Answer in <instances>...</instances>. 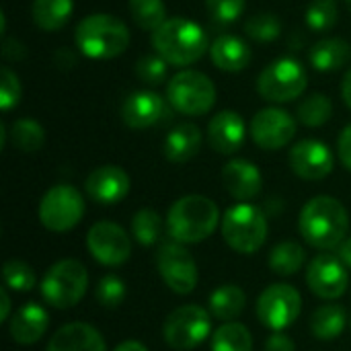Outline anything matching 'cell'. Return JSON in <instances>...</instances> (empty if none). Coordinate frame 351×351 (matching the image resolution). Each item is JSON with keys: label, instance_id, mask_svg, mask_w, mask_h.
<instances>
[{"label": "cell", "instance_id": "1", "mask_svg": "<svg viewBox=\"0 0 351 351\" xmlns=\"http://www.w3.org/2000/svg\"><path fill=\"white\" fill-rule=\"evenodd\" d=\"M298 228L311 247L319 251H331L346 241L350 214L337 197L317 195L304 204L298 218Z\"/></svg>", "mask_w": 351, "mask_h": 351}, {"label": "cell", "instance_id": "2", "mask_svg": "<svg viewBox=\"0 0 351 351\" xmlns=\"http://www.w3.org/2000/svg\"><path fill=\"white\" fill-rule=\"evenodd\" d=\"M152 47L171 66L183 68L204 58L210 51V41L202 25L185 16H173L152 33Z\"/></svg>", "mask_w": 351, "mask_h": 351}, {"label": "cell", "instance_id": "3", "mask_svg": "<svg viewBox=\"0 0 351 351\" xmlns=\"http://www.w3.org/2000/svg\"><path fill=\"white\" fill-rule=\"evenodd\" d=\"M220 210L206 195L179 197L167 214V232L175 243L197 245L214 234L220 222Z\"/></svg>", "mask_w": 351, "mask_h": 351}, {"label": "cell", "instance_id": "4", "mask_svg": "<svg viewBox=\"0 0 351 351\" xmlns=\"http://www.w3.org/2000/svg\"><path fill=\"white\" fill-rule=\"evenodd\" d=\"M76 47L90 60H111L121 56L132 41L128 25L107 12L84 16L74 33Z\"/></svg>", "mask_w": 351, "mask_h": 351}, {"label": "cell", "instance_id": "5", "mask_svg": "<svg viewBox=\"0 0 351 351\" xmlns=\"http://www.w3.org/2000/svg\"><path fill=\"white\" fill-rule=\"evenodd\" d=\"M222 239L224 243L241 253L255 255L267 241V218L265 214L247 202H239L230 206L222 216Z\"/></svg>", "mask_w": 351, "mask_h": 351}, {"label": "cell", "instance_id": "6", "mask_svg": "<svg viewBox=\"0 0 351 351\" xmlns=\"http://www.w3.org/2000/svg\"><path fill=\"white\" fill-rule=\"evenodd\" d=\"M39 288L43 300L51 308H74L86 294L88 271L76 259H62L45 271Z\"/></svg>", "mask_w": 351, "mask_h": 351}, {"label": "cell", "instance_id": "7", "mask_svg": "<svg viewBox=\"0 0 351 351\" xmlns=\"http://www.w3.org/2000/svg\"><path fill=\"white\" fill-rule=\"evenodd\" d=\"M167 101L183 115H206L216 105V86L204 72L181 70L167 84Z\"/></svg>", "mask_w": 351, "mask_h": 351}, {"label": "cell", "instance_id": "8", "mask_svg": "<svg viewBox=\"0 0 351 351\" xmlns=\"http://www.w3.org/2000/svg\"><path fill=\"white\" fill-rule=\"evenodd\" d=\"M308 86L304 66L294 58H278L267 64L257 78V93L269 103L296 101Z\"/></svg>", "mask_w": 351, "mask_h": 351}, {"label": "cell", "instance_id": "9", "mask_svg": "<svg viewBox=\"0 0 351 351\" xmlns=\"http://www.w3.org/2000/svg\"><path fill=\"white\" fill-rule=\"evenodd\" d=\"M212 335V315L199 304L175 308L162 325V337L175 351H189L202 346Z\"/></svg>", "mask_w": 351, "mask_h": 351}, {"label": "cell", "instance_id": "10", "mask_svg": "<svg viewBox=\"0 0 351 351\" xmlns=\"http://www.w3.org/2000/svg\"><path fill=\"white\" fill-rule=\"evenodd\" d=\"M84 216L82 193L68 183L49 187L39 202V220L51 232L72 230Z\"/></svg>", "mask_w": 351, "mask_h": 351}, {"label": "cell", "instance_id": "11", "mask_svg": "<svg viewBox=\"0 0 351 351\" xmlns=\"http://www.w3.org/2000/svg\"><path fill=\"white\" fill-rule=\"evenodd\" d=\"M257 319L271 331L292 327L302 311V296L290 284H271L257 298Z\"/></svg>", "mask_w": 351, "mask_h": 351}, {"label": "cell", "instance_id": "12", "mask_svg": "<svg viewBox=\"0 0 351 351\" xmlns=\"http://www.w3.org/2000/svg\"><path fill=\"white\" fill-rule=\"evenodd\" d=\"M156 267L171 292L187 296L195 290L199 271L193 255L181 243H165L156 253Z\"/></svg>", "mask_w": 351, "mask_h": 351}, {"label": "cell", "instance_id": "13", "mask_svg": "<svg viewBox=\"0 0 351 351\" xmlns=\"http://www.w3.org/2000/svg\"><path fill=\"white\" fill-rule=\"evenodd\" d=\"M86 247H88L90 257L105 267L123 265L132 257L130 234L119 224L109 222V220H101L88 228Z\"/></svg>", "mask_w": 351, "mask_h": 351}, {"label": "cell", "instance_id": "14", "mask_svg": "<svg viewBox=\"0 0 351 351\" xmlns=\"http://www.w3.org/2000/svg\"><path fill=\"white\" fill-rule=\"evenodd\" d=\"M253 142L263 150H280L296 136V119L280 107H267L253 115L249 125Z\"/></svg>", "mask_w": 351, "mask_h": 351}, {"label": "cell", "instance_id": "15", "mask_svg": "<svg viewBox=\"0 0 351 351\" xmlns=\"http://www.w3.org/2000/svg\"><path fill=\"white\" fill-rule=\"evenodd\" d=\"M308 290L323 300H339L350 284L348 267L331 253L317 255L306 267Z\"/></svg>", "mask_w": 351, "mask_h": 351}, {"label": "cell", "instance_id": "16", "mask_svg": "<svg viewBox=\"0 0 351 351\" xmlns=\"http://www.w3.org/2000/svg\"><path fill=\"white\" fill-rule=\"evenodd\" d=\"M333 152L321 140H300L290 150V167L304 181H321L333 171Z\"/></svg>", "mask_w": 351, "mask_h": 351}, {"label": "cell", "instance_id": "17", "mask_svg": "<svg viewBox=\"0 0 351 351\" xmlns=\"http://www.w3.org/2000/svg\"><path fill=\"white\" fill-rule=\"evenodd\" d=\"M130 187H132L130 175L115 165H105L95 169L84 181V189L88 197L101 206L119 204L130 193Z\"/></svg>", "mask_w": 351, "mask_h": 351}, {"label": "cell", "instance_id": "18", "mask_svg": "<svg viewBox=\"0 0 351 351\" xmlns=\"http://www.w3.org/2000/svg\"><path fill=\"white\" fill-rule=\"evenodd\" d=\"M169 113L167 101L154 90H136L121 105V119L132 130H146L160 123Z\"/></svg>", "mask_w": 351, "mask_h": 351}, {"label": "cell", "instance_id": "19", "mask_svg": "<svg viewBox=\"0 0 351 351\" xmlns=\"http://www.w3.org/2000/svg\"><path fill=\"white\" fill-rule=\"evenodd\" d=\"M245 138H247L245 119L232 109L216 113L208 123V144L218 154L230 156L239 152L245 144Z\"/></svg>", "mask_w": 351, "mask_h": 351}, {"label": "cell", "instance_id": "20", "mask_svg": "<svg viewBox=\"0 0 351 351\" xmlns=\"http://www.w3.org/2000/svg\"><path fill=\"white\" fill-rule=\"evenodd\" d=\"M222 183L234 199L249 202L261 193L263 177L253 162L245 158H232L222 167Z\"/></svg>", "mask_w": 351, "mask_h": 351}, {"label": "cell", "instance_id": "21", "mask_svg": "<svg viewBox=\"0 0 351 351\" xmlns=\"http://www.w3.org/2000/svg\"><path fill=\"white\" fill-rule=\"evenodd\" d=\"M45 351H107V346L93 325L68 323L51 335Z\"/></svg>", "mask_w": 351, "mask_h": 351}, {"label": "cell", "instance_id": "22", "mask_svg": "<svg viewBox=\"0 0 351 351\" xmlns=\"http://www.w3.org/2000/svg\"><path fill=\"white\" fill-rule=\"evenodd\" d=\"M49 327V315L47 311L37 304V302H27L23 304L8 323V331L12 341L21 346H31L37 343Z\"/></svg>", "mask_w": 351, "mask_h": 351}, {"label": "cell", "instance_id": "23", "mask_svg": "<svg viewBox=\"0 0 351 351\" xmlns=\"http://www.w3.org/2000/svg\"><path fill=\"white\" fill-rule=\"evenodd\" d=\"M202 140V130L195 123H179L167 134L162 142V154L169 162L175 165L189 162L193 156H197Z\"/></svg>", "mask_w": 351, "mask_h": 351}, {"label": "cell", "instance_id": "24", "mask_svg": "<svg viewBox=\"0 0 351 351\" xmlns=\"http://www.w3.org/2000/svg\"><path fill=\"white\" fill-rule=\"evenodd\" d=\"M210 58L222 72H241L251 62V47L237 35H218L210 43Z\"/></svg>", "mask_w": 351, "mask_h": 351}, {"label": "cell", "instance_id": "25", "mask_svg": "<svg viewBox=\"0 0 351 351\" xmlns=\"http://www.w3.org/2000/svg\"><path fill=\"white\" fill-rule=\"evenodd\" d=\"M308 62L319 72H335L351 62V43L339 37L317 41L308 51Z\"/></svg>", "mask_w": 351, "mask_h": 351}, {"label": "cell", "instance_id": "26", "mask_svg": "<svg viewBox=\"0 0 351 351\" xmlns=\"http://www.w3.org/2000/svg\"><path fill=\"white\" fill-rule=\"evenodd\" d=\"M245 306H247V294L237 284H222L208 298L210 315L222 323H232L234 319H239Z\"/></svg>", "mask_w": 351, "mask_h": 351}, {"label": "cell", "instance_id": "27", "mask_svg": "<svg viewBox=\"0 0 351 351\" xmlns=\"http://www.w3.org/2000/svg\"><path fill=\"white\" fill-rule=\"evenodd\" d=\"M348 325V311L337 302H327L313 313L311 331L319 341L337 339Z\"/></svg>", "mask_w": 351, "mask_h": 351}, {"label": "cell", "instance_id": "28", "mask_svg": "<svg viewBox=\"0 0 351 351\" xmlns=\"http://www.w3.org/2000/svg\"><path fill=\"white\" fill-rule=\"evenodd\" d=\"M74 10V0H33L31 16L41 31H60L66 27Z\"/></svg>", "mask_w": 351, "mask_h": 351}, {"label": "cell", "instance_id": "29", "mask_svg": "<svg viewBox=\"0 0 351 351\" xmlns=\"http://www.w3.org/2000/svg\"><path fill=\"white\" fill-rule=\"evenodd\" d=\"M306 261V251L296 241H284L276 245L269 253V269L278 276H296Z\"/></svg>", "mask_w": 351, "mask_h": 351}, {"label": "cell", "instance_id": "30", "mask_svg": "<svg viewBox=\"0 0 351 351\" xmlns=\"http://www.w3.org/2000/svg\"><path fill=\"white\" fill-rule=\"evenodd\" d=\"M10 144L21 152H37L45 144V130L39 121L31 117H21L12 121L8 130Z\"/></svg>", "mask_w": 351, "mask_h": 351}, {"label": "cell", "instance_id": "31", "mask_svg": "<svg viewBox=\"0 0 351 351\" xmlns=\"http://www.w3.org/2000/svg\"><path fill=\"white\" fill-rule=\"evenodd\" d=\"M212 351H253V335L243 323H224L212 335Z\"/></svg>", "mask_w": 351, "mask_h": 351}, {"label": "cell", "instance_id": "32", "mask_svg": "<svg viewBox=\"0 0 351 351\" xmlns=\"http://www.w3.org/2000/svg\"><path fill=\"white\" fill-rule=\"evenodd\" d=\"M128 10L132 21L150 33L167 21V6L162 0H128Z\"/></svg>", "mask_w": 351, "mask_h": 351}, {"label": "cell", "instance_id": "33", "mask_svg": "<svg viewBox=\"0 0 351 351\" xmlns=\"http://www.w3.org/2000/svg\"><path fill=\"white\" fill-rule=\"evenodd\" d=\"M333 113V103L327 95L323 93H313L308 95L296 109V117L302 125L306 128H321L331 119Z\"/></svg>", "mask_w": 351, "mask_h": 351}, {"label": "cell", "instance_id": "34", "mask_svg": "<svg viewBox=\"0 0 351 351\" xmlns=\"http://www.w3.org/2000/svg\"><path fill=\"white\" fill-rule=\"evenodd\" d=\"M132 234L142 247H152L160 241L162 234V218L152 208H142L132 218Z\"/></svg>", "mask_w": 351, "mask_h": 351}, {"label": "cell", "instance_id": "35", "mask_svg": "<svg viewBox=\"0 0 351 351\" xmlns=\"http://www.w3.org/2000/svg\"><path fill=\"white\" fill-rule=\"evenodd\" d=\"M339 8L335 0H313L306 8V27L315 33H325L335 27Z\"/></svg>", "mask_w": 351, "mask_h": 351}, {"label": "cell", "instance_id": "36", "mask_svg": "<svg viewBox=\"0 0 351 351\" xmlns=\"http://www.w3.org/2000/svg\"><path fill=\"white\" fill-rule=\"evenodd\" d=\"M245 33L259 43H269V41H276L280 37L282 21L274 12H257V14L247 19Z\"/></svg>", "mask_w": 351, "mask_h": 351}, {"label": "cell", "instance_id": "37", "mask_svg": "<svg viewBox=\"0 0 351 351\" xmlns=\"http://www.w3.org/2000/svg\"><path fill=\"white\" fill-rule=\"evenodd\" d=\"M2 278L4 286L14 292H31L35 288V271L19 259H10L2 265Z\"/></svg>", "mask_w": 351, "mask_h": 351}, {"label": "cell", "instance_id": "38", "mask_svg": "<svg viewBox=\"0 0 351 351\" xmlns=\"http://www.w3.org/2000/svg\"><path fill=\"white\" fill-rule=\"evenodd\" d=\"M169 62L165 58H160L158 53H150V56H142L136 64V74L138 78L148 84V86H158L167 80L169 76Z\"/></svg>", "mask_w": 351, "mask_h": 351}, {"label": "cell", "instance_id": "39", "mask_svg": "<svg viewBox=\"0 0 351 351\" xmlns=\"http://www.w3.org/2000/svg\"><path fill=\"white\" fill-rule=\"evenodd\" d=\"M125 284L119 276H103L97 284V290H95V298L101 306L105 308H117L123 300H125Z\"/></svg>", "mask_w": 351, "mask_h": 351}, {"label": "cell", "instance_id": "40", "mask_svg": "<svg viewBox=\"0 0 351 351\" xmlns=\"http://www.w3.org/2000/svg\"><path fill=\"white\" fill-rule=\"evenodd\" d=\"M206 8L216 23L228 25L241 19L245 12V0H206Z\"/></svg>", "mask_w": 351, "mask_h": 351}, {"label": "cell", "instance_id": "41", "mask_svg": "<svg viewBox=\"0 0 351 351\" xmlns=\"http://www.w3.org/2000/svg\"><path fill=\"white\" fill-rule=\"evenodd\" d=\"M21 101V82L19 76L10 68L0 70V109L8 113L12 107H16Z\"/></svg>", "mask_w": 351, "mask_h": 351}, {"label": "cell", "instance_id": "42", "mask_svg": "<svg viewBox=\"0 0 351 351\" xmlns=\"http://www.w3.org/2000/svg\"><path fill=\"white\" fill-rule=\"evenodd\" d=\"M265 351H296V346L286 333L274 331L265 341Z\"/></svg>", "mask_w": 351, "mask_h": 351}, {"label": "cell", "instance_id": "43", "mask_svg": "<svg viewBox=\"0 0 351 351\" xmlns=\"http://www.w3.org/2000/svg\"><path fill=\"white\" fill-rule=\"evenodd\" d=\"M337 152H339V160L343 162V167L351 171V125L343 128V132L339 134Z\"/></svg>", "mask_w": 351, "mask_h": 351}, {"label": "cell", "instance_id": "44", "mask_svg": "<svg viewBox=\"0 0 351 351\" xmlns=\"http://www.w3.org/2000/svg\"><path fill=\"white\" fill-rule=\"evenodd\" d=\"M0 304H2L0 321H8L10 319V296H8V288L6 286H2V290H0Z\"/></svg>", "mask_w": 351, "mask_h": 351}, {"label": "cell", "instance_id": "45", "mask_svg": "<svg viewBox=\"0 0 351 351\" xmlns=\"http://www.w3.org/2000/svg\"><path fill=\"white\" fill-rule=\"evenodd\" d=\"M337 257L341 259V263L351 269V237L350 239H346L339 247H337Z\"/></svg>", "mask_w": 351, "mask_h": 351}, {"label": "cell", "instance_id": "46", "mask_svg": "<svg viewBox=\"0 0 351 351\" xmlns=\"http://www.w3.org/2000/svg\"><path fill=\"white\" fill-rule=\"evenodd\" d=\"M341 97H343L346 105L351 109V68L346 72V78L341 82Z\"/></svg>", "mask_w": 351, "mask_h": 351}, {"label": "cell", "instance_id": "47", "mask_svg": "<svg viewBox=\"0 0 351 351\" xmlns=\"http://www.w3.org/2000/svg\"><path fill=\"white\" fill-rule=\"evenodd\" d=\"M113 351H148V348H146L144 343H140V341L128 339V341L119 343V346H117Z\"/></svg>", "mask_w": 351, "mask_h": 351}, {"label": "cell", "instance_id": "48", "mask_svg": "<svg viewBox=\"0 0 351 351\" xmlns=\"http://www.w3.org/2000/svg\"><path fill=\"white\" fill-rule=\"evenodd\" d=\"M348 2V8H350V12H351V0H346Z\"/></svg>", "mask_w": 351, "mask_h": 351}]
</instances>
